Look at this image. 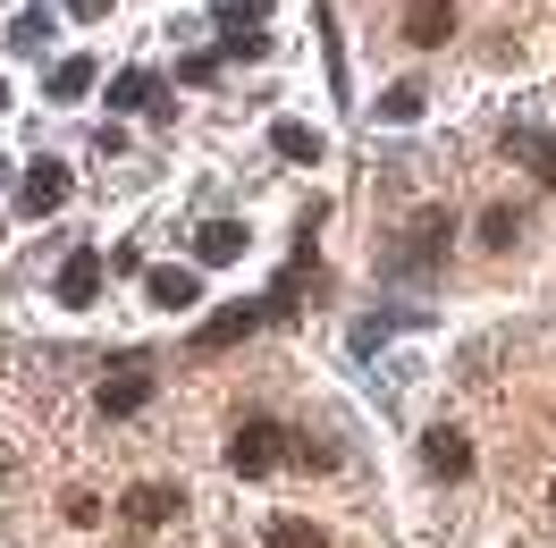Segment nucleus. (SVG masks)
Wrapping results in <instances>:
<instances>
[{
    "instance_id": "obj_11",
    "label": "nucleus",
    "mask_w": 556,
    "mask_h": 548,
    "mask_svg": "<svg viewBox=\"0 0 556 548\" xmlns=\"http://www.w3.org/2000/svg\"><path fill=\"white\" fill-rule=\"evenodd\" d=\"M194 253H203V262H237V253H244V228H237V220H211Z\"/></svg>"
},
{
    "instance_id": "obj_15",
    "label": "nucleus",
    "mask_w": 556,
    "mask_h": 548,
    "mask_svg": "<svg viewBox=\"0 0 556 548\" xmlns=\"http://www.w3.org/2000/svg\"><path fill=\"white\" fill-rule=\"evenodd\" d=\"M278 152H287V161H320V136H313V127H295V119H287V127H278Z\"/></svg>"
},
{
    "instance_id": "obj_14",
    "label": "nucleus",
    "mask_w": 556,
    "mask_h": 548,
    "mask_svg": "<svg viewBox=\"0 0 556 548\" xmlns=\"http://www.w3.org/2000/svg\"><path fill=\"white\" fill-rule=\"evenodd\" d=\"M270 548H329V532H320V523H295V514H287V523H270Z\"/></svg>"
},
{
    "instance_id": "obj_7",
    "label": "nucleus",
    "mask_w": 556,
    "mask_h": 548,
    "mask_svg": "<svg viewBox=\"0 0 556 548\" xmlns=\"http://www.w3.org/2000/svg\"><path fill=\"white\" fill-rule=\"evenodd\" d=\"M421 456H430V473H447V481L472 473V439H464V431H430V439H421Z\"/></svg>"
},
{
    "instance_id": "obj_4",
    "label": "nucleus",
    "mask_w": 556,
    "mask_h": 548,
    "mask_svg": "<svg viewBox=\"0 0 556 548\" xmlns=\"http://www.w3.org/2000/svg\"><path fill=\"white\" fill-rule=\"evenodd\" d=\"M68 203V170H60V161H35V170H26V186H17V211H60Z\"/></svg>"
},
{
    "instance_id": "obj_2",
    "label": "nucleus",
    "mask_w": 556,
    "mask_h": 548,
    "mask_svg": "<svg viewBox=\"0 0 556 548\" xmlns=\"http://www.w3.org/2000/svg\"><path fill=\"white\" fill-rule=\"evenodd\" d=\"M102 406L110 413H143L152 406V363H143V354H118V372L102 379Z\"/></svg>"
},
{
    "instance_id": "obj_10",
    "label": "nucleus",
    "mask_w": 556,
    "mask_h": 548,
    "mask_svg": "<svg viewBox=\"0 0 556 548\" xmlns=\"http://www.w3.org/2000/svg\"><path fill=\"white\" fill-rule=\"evenodd\" d=\"M93 94V60H60L51 68V102H85Z\"/></svg>"
},
{
    "instance_id": "obj_1",
    "label": "nucleus",
    "mask_w": 556,
    "mask_h": 548,
    "mask_svg": "<svg viewBox=\"0 0 556 548\" xmlns=\"http://www.w3.org/2000/svg\"><path fill=\"white\" fill-rule=\"evenodd\" d=\"M278 456H287V431H278V422H262V413L237 422V439H228V464H237V473H270Z\"/></svg>"
},
{
    "instance_id": "obj_16",
    "label": "nucleus",
    "mask_w": 556,
    "mask_h": 548,
    "mask_svg": "<svg viewBox=\"0 0 556 548\" xmlns=\"http://www.w3.org/2000/svg\"><path fill=\"white\" fill-rule=\"evenodd\" d=\"M481 237H489V245H515V237H522V211H506V203H497V211L481 220Z\"/></svg>"
},
{
    "instance_id": "obj_8",
    "label": "nucleus",
    "mask_w": 556,
    "mask_h": 548,
    "mask_svg": "<svg viewBox=\"0 0 556 548\" xmlns=\"http://www.w3.org/2000/svg\"><path fill=\"white\" fill-rule=\"evenodd\" d=\"M244 329H262V304H228V312H211V329H203V346H237Z\"/></svg>"
},
{
    "instance_id": "obj_6",
    "label": "nucleus",
    "mask_w": 556,
    "mask_h": 548,
    "mask_svg": "<svg viewBox=\"0 0 556 548\" xmlns=\"http://www.w3.org/2000/svg\"><path fill=\"white\" fill-rule=\"evenodd\" d=\"M93 296H102V262H93V253H68V271H60V304L85 312Z\"/></svg>"
},
{
    "instance_id": "obj_19",
    "label": "nucleus",
    "mask_w": 556,
    "mask_h": 548,
    "mask_svg": "<svg viewBox=\"0 0 556 548\" xmlns=\"http://www.w3.org/2000/svg\"><path fill=\"white\" fill-rule=\"evenodd\" d=\"M68 9H76V17H102V9H110V0H68Z\"/></svg>"
},
{
    "instance_id": "obj_20",
    "label": "nucleus",
    "mask_w": 556,
    "mask_h": 548,
    "mask_svg": "<svg viewBox=\"0 0 556 548\" xmlns=\"http://www.w3.org/2000/svg\"><path fill=\"white\" fill-rule=\"evenodd\" d=\"M0 102H9V85H0Z\"/></svg>"
},
{
    "instance_id": "obj_12",
    "label": "nucleus",
    "mask_w": 556,
    "mask_h": 548,
    "mask_svg": "<svg viewBox=\"0 0 556 548\" xmlns=\"http://www.w3.org/2000/svg\"><path fill=\"white\" fill-rule=\"evenodd\" d=\"M169 507H177V489H161V481H152V489H136V498H127V523H136V532H152Z\"/></svg>"
},
{
    "instance_id": "obj_3",
    "label": "nucleus",
    "mask_w": 556,
    "mask_h": 548,
    "mask_svg": "<svg viewBox=\"0 0 556 548\" xmlns=\"http://www.w3.org/2000/svg\"><path fill=\"white\" fill-rule=\"evenodd\" d=\"M447 35H455V0H405V42L439 51Z\"/></svg>"
},
{
    "instance_id": "obj_5",
    "label": "nucleus",
    "mask_w": 556,
    "mask_h": 548,
    "mask_svg": "<svg viewBox=\"0 0 556 548\" xmlns=\"http://www.w3.org/2000/svg\"><path fill=\"white\" fill-rule=\"evenodd\" d=\"M506 152H515V161H531V177L556 195V127H515V136H506Z\"/></svg>"
},
{
    "instance_id": "obj_9",
    "label": "nucleus",
    "mask_w": 556,
    "mask_h": 548,
    "mask_svg": "<svg viewBox=\"0 0 556 548\" xmlns=\"http://www.w3.org/2000/svg\"><path fill=\"white\" fill-rule=\"evenodd\" d=\"M194 296H203V278H194V271H152V304L186 312V304H194Z\"/></svg>"
},
{
    "instance_id": "obj_13",
    "label": "nucleus",
    "mask_w": 556,
    "mask_h": 548,
    "mask_svg": "<svg viewBox=\"0 0 556 548\" xmlns=\"http://www.w3.org/2000/svg\"><path fill=\"white\" fill-rule=\"evenodd\" d=\"M110 102H118V110H143V102H161V76H118V85H110Z\"/></svg>"
},
{
    "instance_id": "obj_18",
    "label": "nucleus",
    "mask_w": 556,
    "mask_h": 548,
    "mask_svg": "<svg viewBox=\"0 0 556 548\" xmlns=\"http://www.w3.org/2000/svg\"><path fill=\"white\" fill-rule=\"evenodd\" d=\"M177 76H186V85H211V76H219V60H211V51H194V60H177Z\"/></svg>"
},
{
    "instance_id": "obj_17",
    "label": "nucleus",
    "mask_w": 556,
    "mask_h": 548,
    "mask_svg": "<svg viewBox=\"0 0 556 548\" xmlns=\"http://www.w3.org/2000/svg\"><path fill=\"white\" fill-rule=\"evenodd\" d=\"M380 110H388V119H414V110H421V85H396V94H388Z\"/></svg>"
}]
</instances>
